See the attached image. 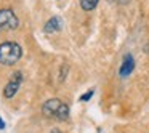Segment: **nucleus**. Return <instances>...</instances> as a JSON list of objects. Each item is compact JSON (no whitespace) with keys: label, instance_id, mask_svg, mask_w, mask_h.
I'll use <instances>...</instances> for the list:
<instances>
[{"label":"nucleus","instance_id":"4","mask_svg":"<svg viewBox=\"0 0 149 133\" xmlns=\"http://www.w3.org/2000/svg\"><path fill=\"white\" fill-rule=\"evenodd\" d=\"M21 82H23V72H21V71H16L13 75H11V79L8 80V84L5 85V88H3V96L7 98V100L13 98L15 95L18 93Z\"/></svg>","mask_w":149,"mask_h":133},{"label":"nucleus","instance_id":"6","mask_svg":"<svg viewBox=\"0 0 149 133\" xmlns=\"http://www.w3.org/2000/svg\"><path fill=\"white\" fill-rule=\"evenodd\" d=\"M61 26H63L61 19H59L58 16H53L52 19L47 21V24H45V27H43V31H45L47 34H55V32H58V31H61Z\"/></svg>","mask_w":149,"mask_h":133},{"label":"nucleus","instance_id":"10","mask_svg":"<svg viewBox=\"0 0 149 133\" xmlns=\"http://www.w3.org/2000/svg\"><path fill=\"white\" fill-rule=\"evenodd\" d=\"M50 133H61V132H59V130H52Z\"/></svg>","mask_w":149,"mask_h":133},{"label":"nucleus","instance_id":"1","mask_svg":"<svg viewBox=\"0 0 149 133\" xmlns=\"http://www.w3.org/2000/svg\"><path fill=\"white\" fill-rule=\"evenodd\" d=\"M42 114L45 117H50V119H56V120H69V116H71V109L69 106L61 101L59 98H52V100H47L42 106Z\"/></svg>","mask_w":149,"mask_h":133},{"label":"nucleus","instance_id":"2","mask_svg":"<svg viewBox=\"0 0 149 133\" xmlns=\"http://www.w3.org/2000/svg\"><path fill=\"white\" fill-rule=\"evenodd\" d=\"M23 56V48L16 42H3L0 43V64L13 66Z\"/></svg>","mask_w":149,"mask_h":133},{"label":"nucleus","instance_id":"3","mask_svg":"<svg viewBox=\"0 0 149 133\" xmlns=\"http://www.w3.org/2000/svg\"><path fill=\"white\" fill-rule=\"evenodd\" d=\"M19 27V19L16 13L10 8H2L0 10V32L5 31H15Z\"/></svg>","mask_w":149,"mask_h":133},{"label":"nucleus","instance_id":"9","mask_svg":"<svg viewBox=\"0 0 149 133\" xmlns=\"http://www.w3.org/2000/svg\"><path fill=\"white\" fill-rule=\"evenodd\" d=\"M5 128V122H3V119L0 117V130H3Z\"/></svg>","mask_w":149,"mask_h":133},{"label":"nucleus","instance_id":"7","mask_svg":"<svg viewBox=\"0 0 149 133\" xmlns=\"http://www.w3.org/2000/svg\"><path fill=\"white\" fill-rule=\"evenodd\" d=\"M98 2H100V0H80V8L84 11H91V10L96 8Z\"/></svg>","mask_w":149,"mask_h":133},{"label":"nucleus","instance_id":"5","mask_svg":"<svg viewBox=\"0 0 149 133\" xmlns=\"http://www.w3.org/2000/svg\"><path fill=\"white\" fill-rule=\"evenodd\" d=\"M133 69H135V59H133V56L132 55H125L123 56L122 64H120V69H119V75L122 79H125L133 72Z\"/></svg>","mask_w":149,"mask_h":133},{"label":"nucleus","instance_id":"8","mask_svg":"<svg viewBox=\"0 0 149 133\" xmlns=\"http://www.w3.org/2000/svg\"><path fill=\"white\" fill-rule=\"evenodd\" d=\"M93 93H95V90H93V88H91V90H88L87 93H84V95L80 96V101H88L91 96H93Z\"/></svg>","mask_w":149,"mask_h":133}]
</instances>
